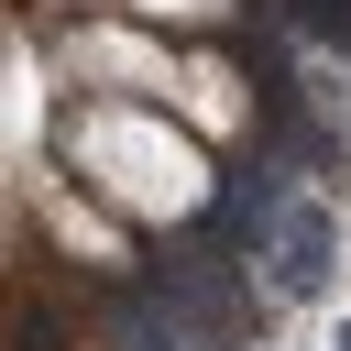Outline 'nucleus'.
Listing matches in <instances>:
<instances>
[{
    "mask_svg": "<svg viewBox=\"0 0 351 351\" xmlns=\"http://www.w3.org/2000/svg\"><path fill=\"white\" fill-rule=\"evenodd\" d=\"M340 351H351V340H340Z\"/></svg>",
    "mask_w": 351,
    "mask_h": 351,
    "instance_id": "obj_2",
    "label": "nucleus"
},
{
    "mask_svg": "<svg viewBox=\"0 0 351 351\" xmlns=\"http://www.w3.org/2000/svg\"><path fill=\"white\" fill-rule=\"evenodd\" d=\"M274 285H285V296H318V285H329V208H285Z\"/></svg>",
    "mask_w": 351,
    "mask_h": 351,
    "instance_id": "obj_1",
    "label": "nucleus"
}]
</instances>
